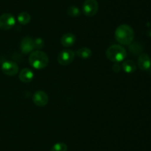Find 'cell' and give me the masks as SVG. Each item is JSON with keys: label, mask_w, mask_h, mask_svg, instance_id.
I'll return each mask as SVG.
<instances>
[{"label": "cell", "mask_w": 151, "mask_h": 151, "mask_svg": "<svg viewBox=\"0 0 151 151\" xmlns=\"http://www.w3.org/2000/svg\"><path fill=\"white\" fill-rule=\"evenodd\" d=\"M115 39L121 44L129 45L134 38V31L128 25H121L116 29L114 33Z\"/></svg>", "instance_id": "6da1fadb"}, {"label": "cell", "mask_w": 151, "mask_h": 151, "mask_svg": "<svg viewBox=\"0 0 151 151\" xmlns=\"http://www.w3.org/2000/svg\"><path fill=\"white\" fill-rule=\"evenodd\" d=\"M29 63L31 66L36 70H41L48 65L49 58L47 53L41 50L32 51L29 54Z\"/></svg>", "instance_id": "7a4b0ae2"}, {"label": "cell", "mask_w": 151, "mask_h": 151, "mask_svg": "<svg viewBox=\"0 0 151 151\" xmlns=\"http://www.w3.org/2000/svg\"><path fill=\"white\" fill-rule=\"evenodd\" d=\"M106 55L108 59L110 61L119 63L125 60L127 56V51L122 46L119 44H114L107 49Z\"/></svg>", "instance_id": "3957f363"}, {"label": "cell", "mask_w": 151, "mask_h": 151, "mask_svg": "<svg viewBox=\"0 0 151 151\" xmlns=\"http://www.w3.org/2000/svg\"><path fill=\"white\" fill-rule=\"evenodd\" d=\"M75 53L73 50L65 49L61 50L58 56V62L60 65L66 66L72 63L75 59Z\"/></svg>", "instance_id": "277c9868"}, {"label": "cell", "mask_w": 151, "mask_h": 151, "mask_svg": "<svg viewBox=\"0 0 151 151\" xmlns=\"http://www.w3.org/2000/svg\"><path fill=\"white\" fill-rule=\"evenodd\" d=\"M99 4L97 0H86L83 4L82 11L86 16H94L97 14Z\"/></svg>", "instance_id": "5b68a950"}, {"label": "cell", "mask_w": 151, "mask_h": 151, "mask_svg": "<svg viewBox=\"0 0 151 151\" xmlns=\"http://www.w3.org/2000/svg\"><path fill=\"white\" fill-rule=\"evenodd\" d=\"M16 24V19L10 13H4L0 16V29L3 30H10Z\"/></svg>", "instance_id": "8992f818"}, {"label": "cell", "mask_w": 151, "mask_h": 151, "mask_svg": "<svg viewBox=\"0 0 151 151\" xmlns=\"http://www.w3.org/2000/svg\"><path fill=\"white\" fill-rule=\"evenodd\" d=\"M3 73L9 76H13L19 73V66L17 64L12 61H6L3 62L1 67Z\"/></svg>", "instance_id": "52a82bcc"}, {"label": "cell", "mask_w": 151, "mask_h": 151, "mask_svg": "<svg viewBox=\"0 0 151 151\" xmlns=\"http://www.w3.org/2000/svg\"><path fill=\"white\" fill-rule=\"evenodd\" d=\"M32 102L38 107L46 106L49 102L48 95L42 90H38L33 94Z\"/></svg>", "instance_id": "ba28073f"}, {"label": "cell", "mask_w": 151, "mask_h": 151, "mask_svg": "<svg viewBox=\"0 0 151 151\" xmlns=\"http://www.w3.org/2000/svg\"><path fill=\"white\" fill-rule=\"evenodd\" d=\"M34 49V40L31 37L25 36L22 38L20 44V50L22 53L24 54L31 53Z\"/></svg>", "instance_id": "9c48e42d"}, {"label": "cell", "mask_w": 151, "mask_h": 151, "mask_svg": "<svg viewBox=\"0 0 151 151\" xmlns=\"http://www.w3.org/2000/svg\"><path fill=\"white\" fill-rule=\"evenodd\" d=\"M138 66L143 71L148 70L151 67L150 57L146 53H142L138 59Z\"/></svg>", "instance_id": "30bf717a"}, {"label": "cell", "mask_w": 151, "mask_h": 151, "mask_svg": "<svg viewBox=\"0 0 151 151\" xmlns=\"http://www.w3.org/2000/svg\"><path fill=\"white\" fill-rule=\"evenodd\" d=\"M34 78V73L29 68H24L19 73V79L24 83H29Z\"/></svg>", "instance_id": "8fae6325"}, {"label": "cell", "mask_w": 151, "mask_h": 151, "mask_svg": "<svg viewBox=\"0 0 151 151\" xmlns=\"http://www.w3.org/2000/svg\"><path fill=\"white\" fill-rule=\"evenodd\" d=\"M76 41V36L72 33H67L62 36L60 38V43L63 47H72Z\"/></svg>", "instance_id": "7c38bea8"}, {"label": "cell", "mask_w": 151, "mask_h": 151, "mask_svg": "<svg viewBox=\"0 0 151 151\" xmlns=\"http://www.w3.org/2000/svg\"><path fill=\"white\" fill-rule=\"evenodd\" d=\"M129 50L131 54L134 56H139L143 52V47L139 42L134 41L129 44Z\"/></svg>", "instance_id": "4fadbf2b"}, {"label": "cell", "mask_w": 151, "mask_h": 151, "mask_svg": "<svg viewBox=\"0 0 151 151\" xmlns=\"http://www.w3.org/2000/svg\"><path fill=\"white\" fill-rule=\"evenodd\" d=\"M121 67L122 68V70L127 73H134L137 69L136 64L134 63V61L132 60H125L122 64Z\"/></svg>", "instance_id": "5bb4252c"}, {"label": "cell", "mask_w": 151, "mask_h": 151, "mask_svg": "<svg viewBox=\"0 0 151 151\" xmlns=\"http://www.w3.org/2000/svg\"><path fill=\"white\" fill-rule=\"evenodd\" d=\"M76 55L79 58L83 59H89L90 57L92 55V51H91V49H89L88 47H81V48L78 49L76 52Z\"/></svg>", "instance_id": "9a60e30c"}, {"label": "cell", "mask_w": 151, "mask_h": 151, "mask_svg": "<svg viewBox=\"0 0 151 151\" xmlns=\"http://www.w3.org/2000/svg\"><path fill=\"white\" fill-rule=\"evenodd\" d=\"M17 20L21 25H27V24L29 23L31 20V16L27 12H22L19 14L17 17Z\"/></svg>", "instance_id": "2e32d148"}, {"label": "cell", "mask_w": 151, "mask_h": 151, "mask_svg": "<svg viewBox=\"0 0 151 151\" xmlns=\"http://www.w3.org/2000/svg\"><path fill=\"white\" fill-rule=\"evenodd\" d=\"M67 14L71 17H78L81 14V10L76 6L72 5L68 7Z\"/></svg>", "instance_id": "e0dca14e"}, {"label": "cell", "mask_w": 151, "mask_h": 151, "mask_svg": "<svg viewBox=\"0 0 151 151\" xmlns=\"http://www.w3.org/2000/svg\"><path fill=\"white\" fill-rule=\"evenodd\" d=\"M50 151H67V145L63 142L56 143L53 145Z\"/></svg>", "instance_id": "ac0fdd59"}, {"label": "cell", "mask_w": 151, "mask_h": 151, "mask_svg": "<svg viewBox=\"0 0 151 151\" xmlns=\"http://www.w3.org/2000/svg\"><path fill=\"white\" fill-rule=\"evenodd\" d=\"M44 41L41 38H36L34 40V47L36 50H41L44 47Z\"/></svg>", "instance_id": "d6986e66"}, {"label": "cell", "mask_w": 151, "mask_h": 151, "mask_svg": "<svg viewBox=\"0 0 151 151\" xmlns=\"http://www.w3.org/2000/svg\"><path fill=\"white\" fill-rule=\"evenodd\" d=\"M112 70L116 73L119 72V70H121V65H119V63H115L112 67Z\"/></svg>", "instance_id": "ffe728a7"}]
</instances>
